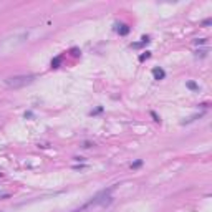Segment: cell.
<instances>
[{
  "label": "cell",
  "instance_id": "2",
  "mask_svg": "<svg viewBox=\"0 0 212 212\" xmlns=\"http://www.w3.org/2000/svg\"><path fill=\"white\" fill-rule=\"evenodd\" d=\"M152 75H154V78H156V80H162L164 76H166L164 70H161V68H154V70H152Z\"/></svg>",
  "mask_w": 212,
  "mask_h": 212
},
{
  "label": "cell",
  "instance_id": "8",
  "mask_svg": "<svg viewBox=\"0 0 212 212\" xmlns=\"http://www.w3.org/2000/svg\"><path fill=\"white\" fill-rule=\"evenodd\" d=\"M211 23H212V20H211V18L204 20V22H202V27H207V25H211Z\"/></svg>",
  "mask_w": 212,
  "mask_h": 212
},
{
  "label": "cell",
  "instance_id": "11",
  "mask_svg": "<svg viewBox=\"0 0 212 212\" xmlns=\"http://www.w3.org/2000/svg\"><path fill=\"white\" fill-rule=\"evenodd\" d=\"M144 58H149V51H146V55L141 56V60H144Z\"/></svg>",
  "mask_w": 212,
  "mask_h": 212
},
{
  "label": "cell",
  "instance_id": "10",
  "mask_svg": "<svg viewBox=\"0 0 212 212\" xmlns=\"http://www.w3.org/2000/svg\"><path fill=\"white\" fill-rule=\"evenodd\" d=\"M139 166H141V161H138V162H134V164H133V166H131V167H139Z\"/></svg>",
  "mask_w": 212,
  "mask_h": 212
},
{
  "label": "cell",
  "instance_id": "1",
  "mask_svg": "<svg viewBox=\"0 0 212 212\" xmlns=\"http://www.w3.org/2000/svg\"><path fill=\"white\" fill-rule=\"evenodd\" d=\"M33 80H35V75H17V76H10L5 80V85L9 88L18 90V88H23L27 85H32Z\"/></svg>",
  "mask_w": 212,
  "mask_h": 212
},
{
  "label": "cell",
  "instance_id": "5",
  "mask_svg": "<svg viewBox=\"0 0 212 212\" xmlns=\"http://www.w3.org/2000/svg\"><path fill=\"white\" fill-rule=\"evenodd\" d=\"M196 55H197V56H206V55H207V50H197V51H196Z\"/></svg>",
  "mask_w": 212,
  "mask_h": 212
},
{
  "label": "cell",
  "instance_id": "3",
  "mask_svg": "<svg viewBox=\"0 0 212 212\" xmlns=\"http://www.w3.org/2000/svg\"><path fill=\"white\" fill-rule=\"evenodd\" d=\"M121 28H116V30H118V32H120V35H126V33L129 32V27L128 25H120Z\"/></svg>",
  "mask_w": 212,
  "mask_h": 212
},
{
  "label": "cell",
  "instance_id": "7",
  "mask_svg": "<svg viewBox=\"0 0 212 212\" xmlns=\"http://www.w3.org/2000/svg\"><path fill=\"white\" fill-rule=\"evenodd\" d=\"M58 63H60V58H55V60L51 61V66H53V68H58Z\"/></svg>",
  "mask_w": 212,
  "mask_h": 212
},
{
  "label": "cell",
  "instance_id": "9",
  "mask_svg": "<svg viewBox=\"0 0 212 212\" xmlns=\"http://www.w3.org/2000/svg\"><path fill=\"white\" fill-rule=\"evenodd\" d=\"M91 146H93V144H91V143H85V144H83V148H85V149H88V148H91Z\"/></svg>",
  "mask_w": 212,
  "mask_h": 212
},
{
  "label": "cell",
  "instance_id": "6",
  "mask_svg": "<svg viewBox=\"0 0 212 212\" xmlns=\"http://www.w3.org/2000/svg\"><path fill=\"white\" fill-rule=\"evenodd\" d=\"M206 42H207L206 38H197V40H194V43H196V45H202V43H206Z\"/></svg>",
  "mask_w": 212,
  "mask_h": 212
},
{
  "label": "cell",
  "instance_id": "4",
  "mask_svg": "<svg viewBox=\"0 0 212 212\" xmlns=\"http://www.w3.org/2000/svg\"><path fill=\"white\" fill-rule=\"evenodd\" d=\"M187 88H191V90H194V91H197L199 90V86L196 83H192V81H189V83H187Z\"/></svg>",
  "mask_w": 212,
  "mask_h": 212
}]
</instances>
